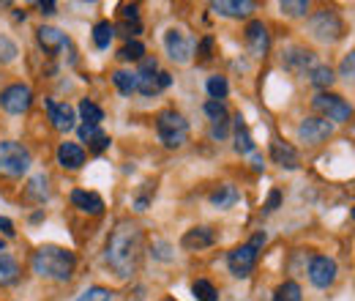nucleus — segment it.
<instances>
[{
    "instance_id": "obj_38",
    "label": "nucleus",
    "mask_w": 355,
    "mask_h": 301,
    "mask_svg": "<svg viewBox=\"0 0 355 301\" xmlns=\"http://www.w3.org/2000/svg\"><path fill=\"white\" fill-rule=\"evenodd\" d=\"M339 74L347 80V83H355V49H350L345 58H342V66H339Z\"/></svg>"
},
{
    "instance_id": "obj_13",
    "label": "nucleus",
    "mask_w": 355,
    "mask_h": 301,
    "mask_svg": "<svg viewBox=\"0 0 355 301\" xmlns=\"http://www.w3.org/2000/svg\"><path fill=\"white\" fill-rule=\"evenodd\" d=\"M46 113H49V121H52V127L58 131H71L77 127V115H74V110L66 101L46 99Z\"/></svg>"
},
{
    "instance_id": "obj_46",
    "label": "nucleus",
    "mask_w": 355,
    "mask_h": 301,
    "mask_svg": "<svg viewBox=\"0 0 355 301\" xmlns=\"http://www.w3.org/2000/svg\"><path fill=\"white\" fill-rule=\"evenodd\" d=\"M211 137H214V140L227 137V124H214V127H211Z\"/></svg>"
},
{
    "instance_id": "obj_30",
    "label": "nucleus",
    "mask_w": 355,
    "mask_h": 301,
    "mask_svg": "<svg viewBox=\"0 0 355 301\" xmlns=\"http://www.w3.org/2000/svg\"><path fill=\"white\" fill-rule=\"evenodd\" d=\"M270 301H304V293H301V285L298 282H282L273 293Z\"/></svg>"
},
{
    "instance_id": "obj_3",
    "label": "nucleus",
    "mask_w": 355,
    "mask_h": 301,
    "mask_svg": "<svg viewBox=\"0 0 355 301\" xmlns=\"http://www.w3.org/2000/svg\"><path fill=\"white\" fill-rule=\"evenodd\" d=\"M263 244H266V233L260 230L249 244H241V247H235V250L227 255V268L232 271V277L246 279V277L254 271L257 258H260V247H263Z\"/></svg>"
},
{
    "instance_id": "obj_50",
    "label": "nucleus",
    "mask_w": 355,
    "mask_h": 301,
    "mask_svg": "<svg viewBox=\"0 0 355 301\" xmlns=\"http://www.w3.org/2000/svg\"><path fill=\"white\" fill-rule=\"evenodd\" d=\"M252 165H254V170H263V168H266V162H263V156H254V159H252Z\"/></svg>"
},
{
    "instance_id": "obj_18",
    "label": "nucleus",
    "mask_w": 355,
    "mask_h": 301,
    "mask_svg": "<svg viewBox=\"0 0 355 301\" xmlns=\"http://www.w3.org/2000/svg\"><path fill=\"white\" fill-rule=\"evenodd\" d=\"M173 77L167 72H156V74H137V93L142 96H156L164 88H170Z\"/></svg>"
},
{
    "instance_id": "obj_21",
    "label": "nucleus",
    "mask_w": 355,
    "mask_h": 301,
    "mask_svg": "<svg viewBox=\"0 0 355 301\" xmlns=\"http://www.w3.org/2000/svg\"><path fill=\"white\" fill-rule=\"evenodd\" d=\"M71 203L85 214H101L104 211V200L96 192H85V189H74L71 192Z\"/></svg>"
},
{
    "instance_id": "obj_51",
    "label": "nucleus",
    "mask_w": 355,
    "mask_h": 301,
    "mask_svg": "<svg viewBox=\"0 0 355 301\" xmlns=\"http://www.w3.org/2000/svg\"><path fill=\"white\" fill-rule=\"evenodd\" d=\"M0 255H6V241L0 238Z\"/></svg>"
},
{
    "instance_id": "obj_8",
    "label": "nucleus",
    "mask_w": 355,
    "mask_h": 301,
    "mask_svg": "<svg viewBox=\"0 0 355 301\" xmlns=\"http://www.w3.org/2000/svg\"><path fill=\"white\" fill-rule=\"evenodd\" d=\"M31 104H33V90L28 86H22V83L0 90V107H3L8 115H22V113L31 110Z\"/></svg>"
},
{
    "instance_id": "obj_32",
    "label": "nucleus",
    "mask_w": 355,
    "mask_h": 301,
    "mask_svg": "<svg viewBox=\"0 0 355 301\" xmlns=\"http://www.w3.org/2000/svg\"><path fill=\"white\" fill-rule=\"evenodd\" d=\"M205 115H208L214 124H227V118H230L224 101H216V99H208V101H205Z\"/></svg>"
},
{
    "instance_id": "obj_19",
    "label": "nucleus",
    "mask_w": 355,
    "mask_h": 301,
    "mask_svg": "<svg viewBox=\"0 0 355 301\" xmlns=\"http://www.w3.org/2000/svg\"><path fill=\"white\" fill-rule=\"evenodd\" d=\"M254 8H257V3H252V0H216V3H211V11H216L222 17H235V19L249 17Z\"/></svg>"
},
{
    "instance_id": "obj_33",
    "label": "nucleus",
    "mask_w": 355,
    "mask_h": 301,
    "mask_svg": "<svg viewBox=\"0 0 355 301\" xmlns=\"http://www.w3.org/2000/svg\"><path fill=\"white\" fill-rule=\"evenodd\" d=\"M279 8H282L287 17H306V14H309V3H306V0H282Z\"/></svg>"
},
{
    "instance_id": "obj_52",
    "label": "nucleus",
    "mask_w": 355,
    "mask_h": 301,
    "mask_svg": "<svg viewBox=\"0 0 355 301\" xmlns=\"http://www.w3.org/2000/svg\"><path fill=\"white\" fill-rule=\"evenodd\" d=\"M162 301H173V299H162Z\"/></svg>"
},
{
    "instance_id": "obj_49",
    "label": "nucleus",
    "mask_w": 355,
    "mask_h": 301,
    "mask_svg": "<svg viewBox=\"0 0 355 301\" xmlns=\"http://www.w3.org/2000/svg\"><path fill=\"white\" fill-rule=\"evenodd\" d=\"M39 8H42V14H55V3H52V0H46V3H39Z\"/></svg>"
},
{
    "instance_id": "obj_47",
    "label": "nucleus",
    "mask_w": 355,
    "mask_h": 301,
    "mask_svg": "<svg viewBox=\"0 0 355 301\" xmlns=\"http://www.w3.org/2000/svg\"><path fill=\"white\" fill-rule=\"evenodd\" d=\"M211 47H214V39H211V36H208V39H205V42H202V47H200V52H202V58H205V60H208V58H211Z\"/></svg>"
},
{
    "instance_id": "obj_7",
    "label": "nucleus",
    "mask_w": 355,
    "mask_h": 301,
    "mask_svg": "<svg viewBox=\"0 0 355 301\" xmlns=\"http://www.w3.org/2000/svg\"><path fill=\"white\" fill-rule=\"evenodd\" d=\"M311 107H314L328 124H342V121H347L350 113H353V107H350L342 96H336V93H317V96L311 99Z\"/></svg>"
},
{
    "instance_id": "obj_31",
    "label": "nucleus",
    "mask_w": 355,
    "mask_h": 301,
    "mask_svg": "<svg viewBox=\"0 0 355 301\" xmlns=\"http://www.w3.org/2000/svg\"><path fill=\"white\" fill-rule=\"evenodd\" d=\"M191 293H194L197 301H219V291H216L208 279H197V282L191 285Z\"/></svg>"
},
{
    "instance_id": "obj_15",
    "label": "nucleus",
    "mask_w": 355,
    "mask_h": 301,
    "mask_svg": "<svg viewBox=\"0 0 355 301\" xmlns=\"http://www.w3.org/2000/svg\"><path fill=\"white\" fill-rule=\"evenodd\" d=\"M268 28L260 22V19H252L249 25H246V47H249V52L254 55V58H263L268 52Z\"/></svg>"
},
{
    "instance_id": "obj_14",
    "label": "nucleus",
    "mask_w": 355,
    "mask_h": 301,
    "mask_svg": "<svg viewBox=\"0 0 355 301\" xmlns=\"http://www.w3.org/2000/svg\"><path fill=\"white\" fill-rule=\"evenodd\" d=\"M216 244V233L211 227H191L183 233L180 238V247L189 250V252H197V250H208Z\"/></svg>"
},
{
    "instance_id": "obj_48",
    "label": "nucleus",
    "mask_w": 355,
    "mask_h": 301,
    "mask_svg": "<svg viewBox=\"0 0 355 301\" xmlns=\"http://www.w3.org/2000/svg\"><path fill=\"white\" fill-rule=\"evenodd\" d=\"M0 230H3L6 236H14V225H11V219H0Z\"/></svg>"
},
{
    "instance_id": "obj_16",
    "label": "nucleus",
    "mask_w": 355,
    "mask_h": 301,
    "mask_svg": "<svg viewBox=\"0 0 355 301\" xmlns=\"http://www.w3.org/2000/svg\"><path fill=\"white\" fill-rule=\"evenodd\" d=\"M36 39L42 44V49L49 52V55H58L60 49L69 47V36H66L63 31H58V28H49V25H42V28L36 31Z\"/></svg>"
},
{
    "instance_id": "obj_41",
    "label": "nucleus",
    "mask_w": 355,
    "mask_h": 301,
    "mask_svg": "<svg viewBox=\"0 0 355 301\" xmlns=\"http://www.w3.org/2000/svg\"><path fill=\"white\" fill-rule=\"evenodd\" d=\"M88 148L93 151V154H101V151H107V148H110V134H104V131H101V134H98V137L90 143Z\"/></svg>"
},
{
    "instance_id": "obj_42",
    "label": "nucleus",
    "mask_w": 355,
    "mask_h": 301,
    "mask_svg": "<svg viewBox=\"0 0 355 301\" xmlns=\"http://www.w3.org/2000/svg\"><path fill=\"white\" fill-rule=\"evenodd\" d=\"M121 17L126 19V22H137L139 19V6L132 3V6H121Z\"/></svg>"
},
{
    "instance_id": "obj_9",
    "label": "nucleus",
    "mask_w": 355,
    "mask_h": 301,
    "mask_svg": "<svg viewBox=\"0 0 355 301\" xmlns=\"http://www.w3.org/2000/svg\"><path fill=\"white\" fill-rule=\"evenodd\" d=\"M164 47H167V55L175 60V63H189L191 55H194V39L189 31L183 28H170L164 33Z\"/></svg>"
},
{
    "instance_id": "obj_53",
    "label": "nucleus",
    "mask_w": 355,
    "mask_h": 301,
    "mask_svg": "<svg viewBox=\"0 0 355 301\" xmlns=\"http://www.w3.org/2000/svg\"><path fill=\"white\" fill-rule=\"evenodd\" d=\"M353 219H355V209H353Z\"/></svg>"
},
{
    "instance_id": "obj_44",
    "label": "nucleus",
    "mask_w": 355,
    "mask_h": 301,
    "mask_svg": "<svg viewBox=\"0 0 355 301\" xmlns=\"http://www.w3.org/2000/svg\"><path fill=\"white\" fill-rule=\"evenodd\" d=\"M121 31H123V33L129 36V42H132V36H137V33L142 31V25H139V19H137V22H123V25H121Z\"/></svg>"
},
{
    "instance_id": "obj_45",
    "label": "nucleus",
    "mask_w": 355,
    "mask_h": 301,
    "mask_svg": "<svg viewBox=\"0 0 355 301\" xmlns=\"http://www.w3.org/2000/svg\"><path fill=\"white\" fill-rule=\"evenodd\" d=\"M153 250H156L153 255H156L159 260H173V255H170V244H164V241H162V244H156Z\"/></svg>"
},
{
    "instance_id": "obj_6",
    "label": "nucleus",
    "mask_w": 355,
    "mask_h": 301,
    "mask_svg": "<svg viewBox=\"0 0 355 301\" xmlns=\"http://www.w3.org/2000/svg\"><path fill=\"white\" fill-rule=\"evenodd\" d=\"M309 31L317 42L334 44L342 39V33H345V22H342V17H339L334 8H322V11L311 14Z\"/></svg>"
},
{
    "instance_id": "obj_39",
    "label": "nucleus",
    "mask_w": 355,
    "mask_h": 301,
    "mask_svg": "<svg viewBox=\"0 0 355 301\" xmlns=\"http://www.w3.org/2000/svg\"><path fill=\"white\" fill-rule=\"evenodd\" d=\"M77 131H80V140L90 145V143H93V140L101 134V127H96V124H83V127H80Z\"/></svg>"
},
{
    "instance_id": "obj_29",
    "label": "nucleus",
    "mask_w": 355,
    "mask_h": 301,
    "mask_svg": "<svg viewBox=\"0 0 355 301\" xmlns=\"http://www.w3.org/2000/svg\"><path fill=\"white\" fill-rule=\"evenodd\" d=\"M112 83L123 96H132V93H137V72H115Z\"/></svg>"
},
{
    "instance_id": "obj_23",
    "label": "nucleus",
    "mask_w": 355,
    "mask_h": 301,
    "mask_svg": "<svg viewBox=\"0 0 355 301\" xmlns=\"http://www.w3.org/2000/svg\"><path fill=\"white\" fill-rule=\"evenodd\" d=\"M238 189L232 186V184H224V186H219L214 195H211V206H216V209H232L235 203H238Z\"/></svg>"
},
{
    "instance_id": "obj_12",
    "label": "nucleus",
    "mask_w": 355,
    "mask_h": 301,
    "mask_svg": "<svg viewBox=\"0 0 355 301\" xmlns=\"http://www.w3.org/2000/svg\"><path fill=\"white\" fill-rule=\"evenodd\" d=\"M331 134H334V124H328L325 118H306V121H301V127H298V140L306 143V145H320V143H325Z\"/></svg>"
},
{
    "instance_id": "obj_35",
    "label": "nucleus",
    "mask_w": 355,
    "mask_h": 301,
    "mask_svg": "<svg viewBox=\"0 0 355 301\" xmlns=\"http://www.w3.org/2000/svg\"><path fill=\"white\" fill-rule=\"evenodd\" d=\"M115 299V293L110 291V288H101V285H96V288H88L85 293H80L77 301H112Z\"/></svg>"
},
{
    "instance_id": "obj_43",
    "label": "nucleus",
    "mask_w": 355,
    "mask_h": 301,
    "mask_svg": "<svg viewBox=\"0 0 355 301\" xmlns=\"http://www.w3.org/2000/svg\"><path fill=\"white\" fill-rule=\"evenodd\" d=\"M279 203H282V192H279V189H273V192L268 195V203H266L268 214H270V211H276V209H279Z\"/></svg>"
},
{
    "instance_id": "obj_17",
    "label": "nucleus",
    "mask_w": 355,
    "mask_h": 301,
    "mask_svg": "<svg viewBox=\"0 0 355 301\" xmlns=\"http://www.w3.org/2000/svg\"><path fill=\"white\" fill-rule=\"evenodd\" d=\"M58 165L66 170H80L85 165V148L77 143H60L58 148Z\"/></svg>"
},
{
    "instance_id": "obj_37",
    "label": "nucleus",
    "mask_w": 355,
    "mask_h": 301,
    "mask_svg": "<svg viewBox=\"0 0 355 301\" xmlns=\"http://www.w3.org/2000/svg\"><path fill=\"white\" fill-rule=\"evenodd\" d=\"M17 55H19L17 44L11 42L8 36H0V63H11Z\"/></svg>"
},
{
    "instance_id": "obj_26",
    "label": "nucleus",
    "mask_w": 355,
    "mask_h": 301,
    "mask_svg": "<svg viewBox=\"0 0 355 301\" xmlns=\"http://www.w3.org/2000/svg\"><path fill=\"white\" fill-rule=\"evenodd\" d=\"M19 279V263L11 255H0V285H11Z\"/></svg>"
},
{
    "instance_id": "obj_40",
    "label": "nucleus",
    "mask_w": 355,
    "mask_h": 301,
    "mask_svg": "<svg viewBox=\"0 0 355 301\" xmlns=\"http://www.w3.org/2000/svg\"><path fill=\"white\" fill-rule=\"evenodd\" d=\"M159 72V60L156 58H142L139 60V72L137 74H156Z\"/></svg>"
},
{
    "instance_id": "obj_1",
    "label": "nucleus",
    "mask_w": 355,
    "mask_h": 301,
    "mask_svg": "<svg viewBox=\"0 0 355 301\" xmlns=\"http://www.w3.org/2000/svg\"><path fill=\"white\" fill-rule=\"evenodd\" d=\"M139 258H142V227L132 219H121L110 233L104 260L115 271V277L129 279L139 266Z\"/></svg>"
},
{
    "instance_id": "obj_25",
    "label": "nucleus",
    "mask_w": 355,
    "mask_h": 301,
    "mask_svg": "<svg viewBox=\"0 0 355 301\" xmlns=\"http://www.w3.org/2000/svg\"><path fill=\"white\" fill-rule=\"evenodd\" d=\"M80 118H83V124H96V127H101V121H104V110H101L96 101L83 99V101H80Z\"/></svg>"
},
{
    "instance_id": "obj_20",
    "label": "nucleus",
    "mask_w": 355,
    "mask_h": 301,
    "mask_svg": "<svg viewBox=\"0 0 355 301\" xmlns=\"http://www.w3.org/2000/svg\"><path fill=\"white\" fill-rule=\"evenodd\" d=\"M270 159L287 170H295L298 168V151L290 145V143H282V140H273L270 143Z\"/></svg>"
},
{
    "instance_id": "obj_5",
    "label": "nucleus",
    "mask_w": 355,
    "mask_h": 301,
    "mask_svg": "<svg viewBox=\"0 0 355 301\" xmlns=\"http://www.w3.org/2000/svg\"><path fill=\"white\" fill-rule=\"evenodd\" d=\"M156 134L164 143V148H180L189 140V124L175 110H164L156 118Z\"/></svg>"
},
{
    "instance_id": "obj_22",
    "label": "nucleus",
    "mask_w": 355,
    "mask_h": 301,
    "mask_svg": "<svg viewBox=\"0 0 355 301\" xmlns=\"http://www.w3.org/2000/svg\"><path fill=\"white\" fill-rule=\"evenodd\" d=\"M235 151H238V154H254L252 131L246 129V124H243L241 115H235Z\"/></svg>"
},
{
    "instance_id": "obj_4",
    "label": "nucleus",
    "mask_w": 355,
    "mask_h": 301,
    "mask_svg": "<svg viewBox=\"0 0 355 301\" xmlns=\"http://www.w3.org/2000/svg\"><path fill=\"white\" fill-rule=\"evenodd\" d=\"M31 151L22 143L0 140V172L8 178H19L31 170Z\"/></svg>"
},
{
    "instance_id": "obj_11",
    "label": "nucleus",
    "mask_w": 355,
    "mask_h": 301,
    "mask_svg": "<svg viewBox=\"0 0 355 301\" xmlns=\"http://www.w3.org/2000/svg\"><path fill=\"white\" fill-rule=\"evenodd\" d=\"M336 260L328 255H317L309 263V279L314 288H331L336 282Z\"/></svg>"
},
{
    "instance_id": "obj_34",
    "label": "nucleus",
    "mask_w": 355,
    "mask_h": 301,
    "mask_svg": "<svg viewBox=\"0 0 355 301\" xmlns=\"http://www.w3.org/2000/svg\"><path fill=\"white\" fill-rule=\"evenodd\" d=\"M208 93H211V99H216V101H222L224 96L230 93V86H227V77H208Z\"/></svg>"
},
{
    "instance_id": "obj_24",
    "label": "nucleus",
    "mask_w": 355,
    "mask_h": 301,
    "mask_svg": "<svg viewBox=\"0 0 355 301\" xmlns=\"http://www.w3.org/2000/svg\"><path fill=\"white\" fill-rule=\"evenodd\" d=\"M28 197L36 200V203H44L46 197H49V178H46L44 172H39V175H33L28 181Z\"/></svg>"
},
{
    "instance_id": "obj_27",
    "label": "nucleus",
    "mask_w": 355,
    "mask_h": 301,
    "mask_svg": "<svg viewBox=\"0 0 355 301\" xmlns=\"http://www.w3.org/2000/svg\"><path fill=\"white\" fill-rule=\"evenodd\" d=\"M306 77H309V83L314 88H331L334 80H336V77H334V69H331V66H322V63H317Z\"/></svg>"
},
{
    "instance_id": "obj_36",
    "label": "nucleus",
    "mask_w": 355,
    "mask_h": 301,
    "mask_svg": "<svg viewBox=\"0 0 355 301\" xmlns=\"http://www.w3.org/2000/svg\"><path fill=\"white\" fill-rule=\"evenodd\" d=\"M118 58L121 60H142L145 58V47H142V42H126V47L118 52Z\"/></svg>"
},
{
    "instance_id": "obj_28",
    "label": "nucleus",
    "mask_w": 355,
    "mask_h": 301,
    "mask_svg": "<svg viewBox=\"0 0 355 301\" xmlns=\"http://www.w3.org/2000/svg\"><path fill=\"white\" fill-rule=\"evenodd\" d=\"M115 39V25L112 22H98L96 28H93V44L98 47V49H107L110 44Z\"/></svg>"
},
{
    "instance_id": "obj_10",
    "label": "nucleus",
    "mask_w": 355,
    "mask_h": 301,
    "mask_svg": "<svg viewBox=\"0 0 355 301\" xmlns=\"http://www.w3.org/2000/svg\"><path fill=\"white\" fill-rule=\"evenodd\" d=\"M282 66L290 74H309L311 69L317 66V58L306 47H290V49L282 52Z\"/></svg>"
},
{
    "instance_id": "obj_2",
    "label": "nucleus",
    "mask_w": 355,
    "mask_h": 301,
    "mask_svg": "<svg viewBox=\"0 0 355 301\" xmlns=\"http://www.w3.org/2000/svg\"><path fill=\"white\" fill-rule=\"evenodd\" d=\"M74 252L63 250V247H55V244H46V247H39L33 252V271L44 279H55V282H69L71 274H74Z\"/></svg>"
}]
</instances>
